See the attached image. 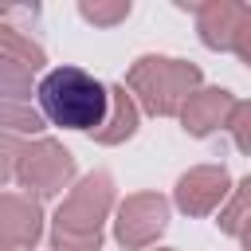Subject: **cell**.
<instances>
[{
    "label": "cell",
    "instance_id": "6da1fadb",
    "mask_svg": "<svg viewBox=\"0 0 251 251\" xmlns=\"http://www.w3.org/2000/svg\"><path fill=\"white\" fill-rule=\"evenodd\" d=\"M39 110L51 126L63 129H102L106 114H110V86H102L90 71L82 67H55L39 78L35 86Z\"/></svg>",
    "mask_w": 251,
    "mask_h": 251
},
{
    "label": "cell",
    "instance_id": "7a4b0ae2",
    "mask_svg": "<svg viewBox=\"0 0 251 251\" xmlns=\"http://www.w3.org/2000/svg\"><path fill=\"white\" fill-rule=\"evenodd\" d=\"M114 204L110 173H86L51 220V251H102V220Z\"/></svg>",
    "mask_w": 251,
    "mask_h": 251
},
{
    "label": "cell",
    "instance_id": "3957f363",
    "mask_svg": "<svg viewBox=\"0 0 251 251\" xmlns=\"http://www.w3.org/2000/svg\"><path fill=\"white\" fill-rule=\"evenodd\" d=\"M200 67L188 59H169V55H141L126 71V90L137 98V106L153 118H180L184 102L200 90Z\"/></svg>",
    "mask_w": 251,
    "mask_h": 251
},
{
    "label": "cell",
    "instance_id": "277c9868",
    "mask_svg": "<svg viewBox=\"0 0 251 251\" xmlns=\"http://www.w3.org/2000/svg\"><path fill=\"white\" fill-rule=\"evenodd\" d=\"M4 180H20L35 196H59L75 180V157L51 137H4Z\"/></svg>",
    "mask_w": 251,
    "mask_h": 251
},
{
    "label": "cell",
    "instance_id": "5b68a950",
    "mask_svg": "<svg viewBox=\"0 0 251 251\" xmlns=\"http://www.w3.org/2000/svg\"><path fill=\"white\" fill-rule=\"evenodd\" d=\"M169 224V200L157 196V192H133L126 196V204L118 208V220H114V239L129 251L137 247H149Z\"/></svg>",
    "mask_w": 251,
    "mask_h": 251
},
{
    "label": "cell",
    "instance_id": "8992f818",
    "mask_svg": "<svg viewBox=\"0 0 251 251\" xmlns=\"http://www.w3.org/2000/svg\"><path fill=\"white\" fill-rule=\"evenodd\" d=\"M43 47L31 43L20 27L0 24V82H4V98H27L31 75L43 71Z\"/></svg>",
    "mask_w": 251,
    "mask_h": 251
},
{
    "label": "cell",
    "instance_id": "52a82bcc",
    "mask_svg": "<svg viewBox=\"0 0 251 251\" xmlns=\"http://www.w3.org/2000/svg\"><path fill=\"white\" fill-rule=\"evenodd\" d=\"M227 192H231V176L224 165H196L176 180L173 200L184 216H212Z\"/></svg>",
    "mask_w": 251,
    "mask_h": 251
},
{
    "label": "cell",
    "instance_id": "ba28073f",
    "mask_svg": "<svg viewBox=\"0 0 251 251\" xmlns=\"http://www.w3.org/2000/svg\"><path fill=\"white\" fill-rule=\"evenodd\" d=\"M43 235V208L35 196L4 192L0 196V243L4 251H31Z\"/></svg>",
    "mask_w": 251,
    "mask_h": 251
},
{
    "label": "cell",
    "instance_id": "9c48e42d",
    "mask_svg": "<svg viewBox=\"0 0 251 251\" xmlns=\"http://www.w3.org/2000/svg\"><path fill=\"white\" fill-rule=\"evenodd\" d=\"M192 12H196L200 43L212 47V51H231L235 47V31H239V24H243V16L251 8L235 4V0H208V4H192Z\"/></svg>",
    "mask_w": 251,
    "mask_h": 251
},
{
    "label": "cell",
    "instance_id": "30bf717a",
    "mask_svg": "<svg viewBox=\"0 0 251 251\" xmlns=\"http://www.w3.org/2000/svg\"><path fill=\"white\" fill-rule=\"evenodd\" d=\"M231 110H235V98H231L224 86H200V90L184 102L180 126H184V133H192V137H208V133H216L220 126H227Z\"/></svg>",
    "mask_w": 251,
    "mask_h": 251
},
{
    "label": "cell",
    "instance_id": "8fae6325",
    "mask_svg": "<svg viewBox=\"0 0 251 251\" xmlns=\"http://www.w3.org/2000/svg\"><path fill=\"white\" fill-rule=\"evenodd\" d=\"M137 133V98L126 90V82L110 86V114L102 122V129H94L98 145H122Z\"/></svg>",
    "mask_w": 251,
    "mask_h": 251
},
{
    "label": "cell",
    "instance_id": "7c38bea8",
    "mask_svg": "<svg viewBox=\"0 0 251 251\" xmlns=\"http://www.w3.org/2000/svg\"><path fill=\"white\" fill-rule=\"evenodd\" d=\"M235 196H231V204L220 212V220H216V227L224 231V235H243V227L251 224V173L239 180V188H231Z\"/></svg>",
    "mask_w": 251,
    "mask_h": 251
},
{
    "label": "cell",
    "instance_id": "4fadbf2b",
    "mask_svg": "<svg viewBox=\"0 0 251 251\" xmlns=\"http://www.w3.org/2000/svg\"><path fill=\"white\" fill-rule=\"evenodd\" d=\"M78 12H82V20H90V24H98V27H110V24H118V20H126L129 16V0H82L78 4Z\"/></svg>",
    "mask_w": 251,
    "mask_h": 251
},
{
    "label": "cell",
    "instance_id": "5bb4252c",
    "mask_svg": "<svg viewBox=\"0 0 251 251\" xmlns=\"http://www.w3.org/2000/svg\"><path fill=\"white\" fill-rule=\"evenodd\" d=\"M227 129H231L235 149L251 157V102H235V110H231V118H227Z\"/></svg>",
    "mask_w": 251,
    "mask_h": 251
},
{
    "label": "cell",
    "instance_id": "9a60e30c",
    "mask_svg": "<svg viewBox=\"0 0 251 251\" xmlns=\"http://www.w3.org/2000/svg\"><path fill=\"white\" fill-rule=\"evenodd\" d=\"M247 67H251V12L243 16V24H239V31H235V47H231Z\"/></svg>",
    "mask_w": 251,
    "mask_h": 251
},
{
    "label": "cell",
    "instance_id": "2e32d148",
    "mask_svg": "<svg viewBox=\"0 0 251 251\" xmlns=\"http://www.w3.org/2000/svg\"><path fill=\"white\" fill-rule=\"evenodd\" d=\"M239 239H243V247H247V251H251V224H247V227H243V235H239Z\"/></svg>",
    "mask_w": 251,
    "mask_h": 251
},
{
    "label": "cell",
    "instance_id": "e0dca14e",
    "mask_svg": "<svg viewBox=\"0 0 251 251\" xmlns=\"http://www.w3.org/2000/svg\"><path fill=\"white\" fill-rule=\"evenodd\" d=\"M157 251H173V247H157Z\"/></svg>",
    "mask_w": 251,
    "mask_h": 251
}]
</instances>
